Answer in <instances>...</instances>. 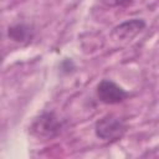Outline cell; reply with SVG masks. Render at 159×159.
<instances>
[{"mask_svg":"<svg viewBox=\"0 0 159 159\" xmlns=\"http://www.w3.org/2000/svg\"><path fill=\"white\" fill-rule=\"evenodd\" d=\"M127 130L125 122L114 116V114H107L97 120L94 125V133L96 135L102 140L114 142L120 139Z\"/></svg>","mask_w":159,"mask_h":159,"instance_id":"obj_1","label":"cell"},{"mask_svg":"<svg viewBox=\"0 0 159 159\" xmlns=\"http://www.w3.org/2000/svg\"><path fill=\"white\" fill-rule=\"evenodd\" d=\"M61 132V123L52 112L40 114L30 125V133L42 140L51 139Z\"/></svg>","mask_w":159,"mask_h":159,"instance_id":"obj_2","label":"cell"},{"mask_svg":"<svg viewBox=\"0 0 159 159\" xmlns=\"http://www.w3.org/2000/svg\"><path fill=\"white\" fill-rule=\"evenodd\" d=\"M97 97L106 104H117L128 97V92L111 80H102L97 86Z\"/></svg>","mask_w":159,"mask_h":159,"instance_id":"obj_3","label":"cell"},{"mask_svg":"<svg viewBox=\"0 0 159 159\" xmlns=\"http://www.w3.org/2000/svg\"><path fill=\"white\" fill-rule=\"evenodd\" d=\"M145 27V21L142 19H132L128 21H124L116 26L112 31V36L116 40H123L128 41L132 40L135 35H138L143 29Z\"/></svg>","mask_w":159,"mask_h":159,"instance_id":"obj_4","label":"cell"},{"mask_svg":"<svg viewBox=\"0 0 159 159\" xmlns=\"http://www.w3.org/2000/svg\"><path fill=\"white\" fill-rule=\"evenodd\" d=\"M7 35L12 41L20 42V43L29 42L32 37L31 29L25 24H16V25L10 26L9 31H7Z\"/></svg>","mask_w":159,"mask_h":159,"instance_id":"obj_5","label":"cell"},{"mask_svg":"<svg viewBox=\"0 0 159 159\" xmlns=\"http://www.w3.org/2000/svg\"><path fill=\"white\" fill-rule=\"evenodd\" d=\"M99 1L109 7H125L133 4V0H99Z\"/></svg>","mask_w":159,"mask_h":159,"instance_id":"obj_6","label":"cell"}]
</instances>
